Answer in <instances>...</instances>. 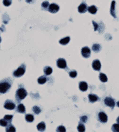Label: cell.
<instances>
[{
	"instance_id": "cell-1",
	"label": "cell",
	"mask_w": 119,
	"mask_h": 132,
	"mask_svg": "<svg viewBox=\"0 0 119 132\" xmlns=\"http://www.w3.org/2000/svg\"><path fill=\"white\" fill-rule=\"evenodd\" d=\"M12 85L11 79H5L0 82V93H5L9 91Z\"/></svg>"
},
{
	"instance_id": "cell-2",
	"label": "cell",
	"mask_w": 119,
	"mask_h": 132,
	"mask_svg": "<svg viewBox=\"0 0 119 132\" xmlns=\"http://www.w3.org/2000/svg\"><path fill=\"white\" fill-rule=\"evenodd\" d=\"M27 96V91H26L25 88L21 87V88L18 89L16 91V96H15L17 102L19 103V101H21V100L25 99Z\"/></svg>"
},
{
	"instance_id": "cell-3",
	"label": "cell",
	"mask_w": 119,
	"mask_h": 132,
	"mask_svg": "<svg viewBox=\"0 0 119 132\" xmlns=\"http://www.w3.org/2000/svg\"><path fill=\"white\" fill-rule=\"evenodd\" d=\"M25 70H26L25 65L24 64H22L16 71L13 72V76L16 77H21L22 75H24V73H25Z\"/></svg>"
},
{
	"instance_id": "cell-4",
	"label": "cell",
	"mask_w": 119,
	"mask_h": 132,
	"mask_svg": "<svg viewBox=\"0 0 119 132\" xmlns=\"http://www.w3.org/2000/svg\"><path fill=\"white\" fill-rule=\"evenodd\" d=\"M4 107L9 110H13L15 108V104L12 101L7 100L4 104Z\"/></svg>"
},
{
	"instance_id": "cell-5",
	"label": "cell",
	"mask_w": 119,
	"mask_h": 132,
	"mask_svg": "<svg viewBox=\"0 0 119 132\" xmlns=\"http://www.w3.org/2000/svg\"><path fill=\"white\" fill-rule=\"evenodd\" d=\"M104 103H105L106 105L112 107V108H113L115 107V100H113L112 98H111V97H107L105 98V100H104Z\"/></svg>"
},
{
	"instance_id": "cell-6",
	"label": "cell",
	"mask_w": 119,
	"mask_h": 132,
	"mask_svg": "<svg viewBox=\"0 0 119 132\" xmlns=\"http://www.w3.org/2000/svg\"><path fill=\"white\" fill-rule=\"evenodd\" d=\"M57 66L60 69H66L67 67L66 61L63 58H60L57 60L56 62Z\"/></svg>"
},
{
	"instance_id": "cell-7",
	"label": "cell",
	"mask_w": 119,
	"mask_h": 132,
	"mask_svg": "<svg viewBox=\"0 0 119 132\" xmlns=\"http://www.w3.org/2000/svg\"><path fill=\"white\" fill-rule=\"evenodd\" d=\"M81 54L85 58H88L91 55V50L88 47H84L81 49Z\"/></svg>"
},
{
	"instance_id": "cell-8",
	"label": "cell",
	"mask_w": 119,
	"mask_h": 132,
	"mask_svg": "<svg viewBox=\"0 0 119 132\" xmlns=\"http://www.w3.org/2000/svg\"><path fill=\"white\" fill-rule=\"evenodd\" d=\"M59 5H58L56 4H52L49 5L48 11H49L50 13H52V14H55V13H56V12H58V11H59Z\"/></svg>"
},
{
	"instance_id": "cell-9",
	"label": "cell",
	"mask_w": 119,
	"mask_h": 132,
	"mask_svg": "<svg viewBox=\"0 0 119 132\" xmlns=\"http://www.w3.org/2000/svg\"><path fill=\"white\" fill-rule=\"evenodd\" d=\"M92 67H93V69L95 71H100L101 68V64L100 61L99 59H95L93 61L92 64Z\"/></svg>"
},
{
	"instance_id": "cell-10",
	"label": "cell",
	"mask_w": 119,
	"mask_h": 132,
	"mask_svg": "<svg viewBox=\"0 0 119 132\" xmlns=\"http://www.w3.org/2000/svg\"><path fill=\"white\" fill-rule=\"evenodd\" d=\"M98 118L99 120L101 121V123H106L107 121L108 118L107 115L105 114L104 112H99L98 114Z\"/></svg>"
},
{
	"instance_id": "cell-11",
	"label": "cell",
	"mask_w": 119,
	"mask_h": 132,
	"mask_svg": "<svg viewBox=\"0 0 119 132\" xmlns=\"http://www.w3.org/2000/svg\"><path fill=\"white\" fill-rule=\"evenodd\" d=\"M88 10V7L87 4L85 3H82L78 7V11L80 13V14H83L85 13L86 11Z\"/></svg>"
},
{
	"instance_id": "cell-12",
	"label": "cell",
	"mask_w": 119,
	"mask_h": 132,
	"mask_svg": "<svg viewBox=\"0 0 119 132\" xmlns=\"http://www.w3.org/2000/svg\"><path fill=\"white\" fill-rule=\"evenodd\" d=\"M115 1H112V4H111V9H110V13L113 18H116V15L115 13Z\"/></svg>"
},
{
	"instance_id": "cell-13",
	"label": "cell",
	"mask_w": 119,
	"mask_h": 132,
	"mask_svg": "<svg viewBox=\"0 0 119 132\" xmlns=\"http://www.w3.org/2000/svg\"><path fill=\"white\" fill-rule=\"evenodd\" d=\"M79 88L82 91H86L88 88L87 83L85 82H81L79 84Z\"/></svg>"
},
{
	"instance_id": "cell-14",
	"label": "cell",
	"mask_w": 119,
	"mask_h": 132,
	"mask_svg": "<svg viewBox=\"0 0 119 132\" xmlns=\"http://www.w3.org/2000/svg\"><path fill=\"white\" fill-rule=\"evenodd\" d=\"M88 97H89V101L91 102V103L95 102V101H98L99 100V97L97 96H96V95H95V94H92V93L89 94V95L88 96Z\"/></svg>"
},
{
	"instance_id": "cell-15",
	"label": "cell",
	"mask_w": 119,
	"mask_h": 132,
	"mask_svg": "<svg viewBox=\"0 0 119 132\" xmlns=\"http://www.w3.org/2000/svg\"><path fill=\"white\" fill-rule=\"evenodd\" d=\"M17 111L19 113H21V114H24L26 111V109L25 107L24 106V105L22 104H19V105L17 107Z\"/></svg>"
},
{
	"instance_id": "cell-16",
	"label": "cell",
	"mask_w": 119,
	"mask_h": 132,
	"mask_svg": "<svg viewBox=\"0 0 119 132\" xmlns=\"http://www.w3.org/2000/svg\"><path fill=\"white\" fill-rule=\"evenodd\" d=\"M46 129V125L44 122H40L37 125V129L40 132H43Z\"/></svg>"
},
{
	"instance_id": "cell-17",
	"label": "cell",
	"mask_w": 119,
	"mask_h": 132,
	"mask_svg": "<svg viewBox=\"0 0 119 132\" xmlns=\"http://www.w3.org/2000/svg\"><path fill=\"white\" fill-rule=\"evenodd\" d=\"M97 7L95 5H91L90 7H88V11L91 13V14H95L97 13Z\"/></svg>"
},
{
	"instance_id": "cell-18",
	"label": "cell",
	"mask_w": 119,
	"mask_h": 132,
	"mask_svg": "<svg viewBox=\"0 0 119 132\" xmlns=\"http://www.w3.org/2000/svg\"><path fill=\"white\" fill-rule=\"evenodd\" d=\"M44 72L46 75H49L52 73V69L49 66H46L45 68H44Z\"/></svg>"
},
{
	"instance_id": "cell-19",
	"label": "cell",
	"mask_w": 119,
	"mask_h": 132,
	"mask_svg": "<svg viewBox=\"0 0 119 132\" xmlns=\"http://www.w3.org/2000/svg\"><path fill=\"white\" fill-rule=\"evenodd\" d=\"M70 40V37H65V38H63V39H60V43L62 44V45L65 46V45H66V44H67V43H69Z\"/></svg>"
},
{
	"instance_id": "cell-20",
	"label": "cell",
	"mask_w": 119,
	"mask_h": 132,
	"mask_svg": "<svg viewBox=\"0 0 119 132\" xmlns=\"http://www.w3.org/2000/svg\"><path fill=\"white\" fill-rule=\"evenodd\" d=\"M92 50H93L95 52L97 53L99 51H101V46H100L99 44L95 43V44H93V46H92Z\"/></svg>"
},
{
	"instance_id": "cell-21",
	"label": "cell",
	"mask_w": 119,
	"mask_h": 132,
	"mask_svg": "<svg viewBox=\"0 0 119 132\" xmlns=\"http://www.w3.org/2000/svg\"><path fill=\"white\" fill-rule=\"evenodd\" d=\"M5 130H6V132H15L16 131V129L15 128V127L13 125H11L10 123V124H9V125L6 127Z\"/></svg>"
},
{
	"instance_id": "cell-22",
	"label": "cell",
	"mask_w": 119,
	"mask_h": 132,
	"mask_svg": "<svg viewBox=\"0 0 119 132\" xmlns=\"http://www.w3.org/2000/svg\"><path fill=\"white\" fill-rule=\"evenodd\" d=\"M99 79L102 82H107V80H108L107 75L104 74V73H100V74H99Z\"/></svg>"
},
{
	"instance_id": "cell-23",
	"label": "cell",
	"mask_w": 119,
	"mask_h": 132,
	"mask_svg": "<svg viewBox=\"0 0 119 132\" xmlns=\"http://www.w3.org/2000/svg\"><path fill=\"white\" fill-rule=\"evenodd\" d=\"M46 81H47V78L46 76H41L38 79V83L40 84H44L46 82Z\"/></svg>"
},
{
	"instance_id": "cell-24",
	"label": "cell",
	"mask_w": 119,
	"mask_h": 132,
	"mask_svg": "<svg viewBox=\"0 0 119 132\" xmlns=\"http://www.w3.org/2000/svg\"><path fill=\"white\" fill-rule=\"evenodd\" d=\"M25 119L27 122H32L34 121V116L32 114H27L25 115Z\"/></svg>"
},
{
	"instance_id": "cell-25",
	"label": "cell",
	"mask_w": 119,
	"mask_h": 132,
	"mask_svg": "<svg viewBox=\"0 0 119 132\" xmlns=\"http://www.w3.org/2000/svg\"><path fill=\"white\" fill-rule=\"evenodd\" d=\"M13 117V116L12 115H6L4 116V119L9 123V124H10L11 123V121H12Z\"/></svg>"
},
{
	"instance_id": "cell-26",
	"label": "cell",
	"mask_w": 119,
	"mask_h": 132,
	"mask_svg": "<svg viewBox=\"0 0 119 132\" xmlns=\"http://www.w3.org/2000/svg\"><path fill=\"white\" fill-rule=\"evenodd\" d=\"M32 111H34V113L36 114H39L40 113V111H41V109L38 106H34L32 107Z\"/></svg>"
},
{
	"instance_id": "cell-27",
	"label": "cell",
	"mask_w": 119,
	"mask_h": 132,
	"mask_svg": "<svg viewBox=\"0 0 119 132\" xmlns=\"http://www.w3.org/2000/svg\"><path fill=\"white\" fill-rule=\"evenodd\" d=\"M9 125V123L6 120H5L4 119H0V125L3 126V127H7Z\"/></svg>"
},
{
	"instance_id": "cell-28",
	"label": "cell",
	"mask_w": 119,
	"mask_h": 132,
	"mask_svg": "<svg viewBox=\"0 0 119 132\" xmlns=\"http://www.w3.org/2000/svg\"><path fill=\"white\" fill-rule=\"evenodd\" d=\"M112 131L119 132V123L113 124V125L112 126Z\"/></svg>"
},
{
	"instance_id": "cell-29",
	"label": "cell",
	"mask_w": 119,
	"mask_h": 132,
	"mask_svg": "<svg viewBox=\"0 0 119 132\" xmlns=\"http://www.w3.org/2000/svg\"><path fill=\"white\" fill-rule=\"evenodd\" d=\"M77 130L79 132H85V125L82 123H79L78 125V127H77Z\"/></svg>"
},
{
	"instance_id": "cell-30",
	"label": "cell",
	"mask_w": 119,
	"mask_h": 132,
	"mask_svg": "<svg viewBox=\"0 0 119 132\" xmlns=\"http://www.w3.org/2000/svg\"><path fill=\"white\" fill-rule=\"evenodd\" d=\"M69 75H70V76L71 77L74 78V77H75L77 76V72H76L75 70L71 71V72H70V73H69Z\"/></svg>"
},
{
	"instance_id": "cell-31",
	"label": "cell",
	"mask_w": 119,
	"mask_h": 132,
	"mask_svg": "<svg viewBox=\"0 0 119 132\" xmlns=\"http://www.w3.org/2000/svg\"><path fill=\"white\" fill-rule=\"evenodd\" d=\"M12 3V0H4L3 4L5 6H9Z\"/></svg>"
},
{
	"instance_id": "cell-32",
	"label": "cell",
	"mask_w": 119,
	"mask_h": 132,
	"mask_svg": "<svg viewBox=\"0 0 119 132\" xmlns=\"http://www.w3.org/2000/svg\"><path fill=\"white\" fill-rule=\"evenodd\" d=\"M49 3H48V1H44V2H42V7L44 8V9H48V7H49Z\"/></svg>"
},
{
	"instance_id": "cell-33",
	"label": "cell",
	"mask_w": 119,
	"mask_h": 132,
	"mask_svg": "<svg viewBox=\"0 0 119 132\" xmlns=\"http://www.w3.org/2000/svg\"><path fill=\"white\" fill-rule=\"evenodd\" d=\"M66 131V128L63 127V125H60L59 126L58 128L56 129V132H65Z\"/></svg>"
},
{
	"instance_id": "cell-34",
	"label": "cell",
	"mask_w": 119,
	"mask_h": 132,
	"mask_svg": "<svg viewBox=\"0 0 119 132\" xmlns=\"http://www.w3.org/2000/svg\"><path fill=\"white\" fill-rule=\"evenodd\" d=\"M92 23H93V26H94V31H97V29H98L99 28V25L98 24L96 23L95 22H94V21H93L92 22Z\"/></svg>"
},
{
	"instance_id": "cell-35",
	"label": "cell",
	"mask_w": 119,
	"mask_h": 132,
	"mask_svg": "<svg viewBox=\"0 0 119 132\" xmlns=\"http://www.w3.org/2000/svg\"><path fill=\"white\" fill-rule=\"evenodd\" d=\"M80 120H81V121L85 123L86 121H87V116H85V115H83V116H82V117L81 118Z\"/></svg>"
},
{
	"instance_id": "cell-36",
	"label": "cell",
	"mask_w": 119,
	"mask_h": 132,
	"mask_svg": "<svg viewBox=\"0 0 119 132\" xmlns=\"http://www.w3.org/2000/svg\"><path fill=\"white\" fill-rule=\"evenodd\" d=\"M26 1H27V3H31L32 1V0H26Z\"/></svg>"
},
{
	"instance_id": "cell-37",
	"label": "cell",
	"mask_w": 119,
	"mask_h": 132,
	"mask_svg": "<svg viewBox=\"0 0 119 132\" xmlns=\"http://www.w3.org/2000/svg\"><path fill=\"white\" fill-rule=\"evenodd\" d=\"M116 121H117L118 123H119V117H118V118L116 119Z\"/></svg>"
},
{
	"instance_id": "cell-38",
	"label": "cell",
	"mask_w": 119,
	"mask_h": 132,
	"mask_svg": "<svg viewBox=\"0 0 119 132\" xmlns=\"http://www.w3.org/2000/svg\"><path fill=\"white\" fill-rule=\"evenodd\" d=\"M116 105H117V106L119 107V101H118V102L116 103Z\"/></svg>"
},
{
	"instance_id": "cell-39",
	"label": "cell",
	"mask_w": 119,
	"mask_h": 132,
	"mask_svg": "<svg viewBox=\"0 0 119 132\" xmlns=\"http://www.w3.org/2000/svg\"><path fill=\"white\" fill-rule=\"evenodd\" d=\"M1 37H0V43H1Z\"/></svg>"
}]
</instances>
